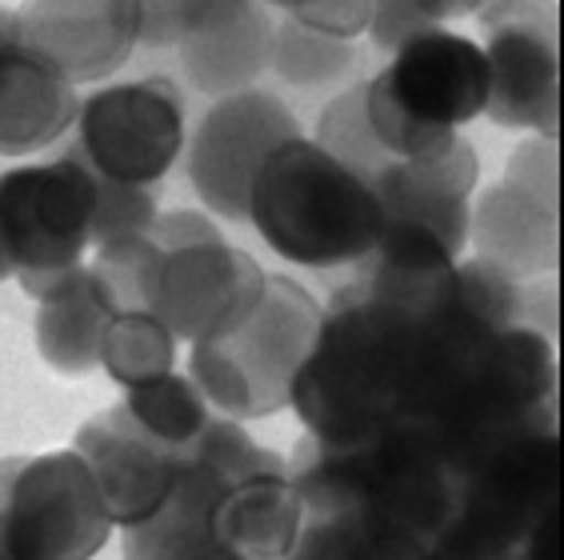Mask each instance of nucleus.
Here are the masks:
<instances>
[{
  "mask_svg": "<svg viewBox=\"0 0 564 560\" xmlns=\"http://www.w3.org/2000/svg\"><path fill=\"white\" fill-rule=\"evenodd\" d=\"M289 481L304 513L360 508L401 528L433 552L456 508V473L441 456L433 429L416 417H392L352 444H325L304 432Z\"/></svg>",
  "mask_w": 564,
  "mask_h": 560,
  "instance_id": "f257e3e1",
  "label": "nucleus"
},
{
  "mask_svg": "<svg viewBox=\"0 0 564 560\" xmlns=\"http://www.w3.org/2000/svg\"><path fill=\"white\" fill-rule=\"evenodd\" d=\"M249 225L281 260L325 272L357 265L377 245L384 213L369 181L301 132L261 164L249 193Z\"/></svg>",
  "mask_w": 564,
  "mask_h": 560,
  "instance_id": "f03ea898",
  "label": "nucleus"
},
{
  "mask_svg": "<svg viewBox=\"0 0 564 560\" xmlns=\"http://www.w3.org/2000/svg\"><path fill=\"white\" fill-rule=\"evenodd\" d=\"M489 61L480 41L453 29L413 36L389 53V65L365 80L372 132L392 161H416L448 149L468 120L485 117Z\"/></svg>",
  "mask_w": 564,
  "mask_h": 560,
  "instance_id": "7ed1b4c3",
  "label": "nucleus"
},
{
  "mask_svg": "<svg viewBox=\"0 0 564 560\" xmlns=\"http://www.w3.org/2000/svg\"><path fill=\"white\" fill-rule=\"evenodd\" d=\"M325 304L293 277L269 272L264 297L237 329L188 345V377L213 412L261 420L289 409V388L308 360Z\"/></svg>",
  "mask_w": 564,
  "mask_h": 560,
  "instance_id": "20e7f679",
  "label": "nucleus"
},
{
  "mask_svg": "<svg viewBox=\"0 0 564 560\" xmlns=\"http://www.w3.org/2000/svg\"><path fill=\"white\" fill-rule=\"evenodd\" d=\"M112 517L76 449L0 456V560H88Z\"/></svg>",
  "mask_w": 564,
  "mask_h": 560,
  "instance_id": "39448f33",
  "label": "nucleus"
},
{
  "mask_svg": "<svg viewBox=\"0 0 564 560\" xmlns=\"http://www.w3.org/2000/svg\"><path fill=\"white\" fill-rule=\"evenodd\" d=\"M480 53L489 61L485 117L500 129L556 137L561 21L556 0H480Z\"/></svg>",
  "mask_w": 564,
  "mask_h": 560,
  "instance_id": "423d86ee",
  "label": "nucleus"
},
{
  "mask_svg": "<svg viewBox=\"0 0 564 560\" xmlns=\"http://www.w3.org/2000/svg\"><path fill=\"white\" fill-rule=\"evenodd\" d=\"M556 508V432L512 444L460 476L456 508L433 552L445 557H505L544 528Z\"/></svg>",
  "mask_w": 564,
  "mask_h": 560,
  "instance_id": "0eeeda50",
  "label": "nucleus"
},
{
  "mask_svg": "<svg viewBox=\"0 0 564 560\" xmlns=\"http://www.w3.org/2000/svg\"><path fill=\"white\" fill-rule=\"evenodd\" d=\"M185 140V93L169 76L93 88L88 97H80L73 125V144L100 173L149 189L181 161Z\"/></svg>",
  "mask_w": 564,
  "mask_h": 560,
  "instance_id": "6e6552de",
  "label": "nucleus"
},
{
  "mask_svg": "<svg viewBox=\"0 0 564 560\" xmlns=\"http://www.w3.org/2000/svg\"><path fill=\"white\" fill-rule=\"evenodd\" d=\"M301 137V120L264 88H240L205 108L185 140V169L196 201L232 225H249L252 181L284 140Z\"/></svg>",
  "mask_w": 564,
  "mask_h": 560,
  "instance_id": "1a4fd4ad",
  "label": "nucleus"
},
{
  "mask_svg": "<svg viewBox=\"0 0 564 560\" xmlns=\"http://www.w3.org/2000/svg\"><path fill=\"white\" fill-rule=\"evenodd\" d=\"M0 237L17 269L76 265L93 248V161L68 144L56 161L0 173Z\"/></svg>",
  "mask_w": 564,
  "mask_h": 560,
  "instance_id": "9d476101",
  "label": "nucleus"
},
{
  "mask_svg": "<svg viewBox=\"0 0 564 560\" xmlns=\"http://www.w3.org/2000/svg\"><path fill=\"white\" fill-rule=\"evenodd\" d=\"M269 272L228 240L169 248L156 269L149 313H156L176 341H208L237 329L264 297Z\"/></svg>",
  "mask_w": 564,
  "mask_h": 560,
  "instance_id": "9b49d317",
  "label": "nucleus"
},
{
  "mask_svg": "<svg viewBox=\"0 0 564 560\" xmlns=\"http://www.w3.org/2000/svg\"><path fill=\"white\" fill-rule=\"evenodd\" d=\"M17 41L73 85H100L141 49V0H21Z\"/></svg>",
  "mask_w": 564,
  "mask_h": 560,
  "instance_id": "f8f14e48",
  "label": "nucleus"
},
{
  "mask_svg": "<svg viewBox=\"0 0 564 560\" xmlns=\"http://www.w3.org/2000/svg\"><path fill=\"white\" fill-rule=\"evenodd\" d=\"M73 449L85 456L117 528L152 517L181 469V453L144 432L124 409V400L85 420L73 437Z\"/></svg>",
  "mask_w": 564,
  "mask_h": 560,
  "instance_id": "ddd939ff",
  "label": "nucleus"
},
{
  "mask_svg": "<svg viewBox=\"0 0 564 560\" xmlns=\"http://www.w3.org/2000/svg\"><path fill=\"white\" fill-rule=\"evenodd\" d=\"M80 112V85L56 73L29 44L0 41V157L24 161L68 137Z\"/></svg>",
  "mask_w": 564,
  "mask_h": 560,
  "instance_id": "4468645a",
  "label": "nucleus"
},
{
  "mask_svg": "<svg viewBox=\"0 0 564 560\" xmlns=\"http://www.w3.org/2000/svg\"><path fill=\"white\" fill-rule=\"evenodd\" d=\"M468 248L517 280L556 272L561 260L556 201H544L500 176L477 196V205H468Z\"/></svg>",
  "mask_w": 564,
  "mask_h": 560,
  "instance_id": "2eb2a0df",
  "label": "nucleus"
},
{
  "mask_svg": "<svg viewBox=\"0 0 564 560\" xmlns=\"http://www.w3.org/2000/svg\"><path fill=\"white\" fill-rule=\"evenodd\" d=\"M360 289L416 316H441L456 304V257L421 225L384 220L377 245L357 260Z\"/></svg>",
  "mask_w": 564,
  "mask_h": 560,
  "instance_id": "dca6fc26",
  "label": "nucleus"
},
{
  "mask_svg": "<svg viewBox=\"0 0 564 560\" xmlns=\"http://www.w3.org/2000/svg\"><path fill=\"white\" fill-rule=\"evenodd\" d=\"M232 485L220 469L200 456L181 453V469L152 517L120 528V549L132 560H164V557H220L213 537V513L225 488Z\"/></svg>",
  "mask_w": 564,
  "mask_h": 560,
  "instance_id": "f3484780",
  "label": "nucleus"
},
{
  "mask_svg": "<svg viewBox=\"0 0 564 560\" xmlns=\"http://www.w3.org/2000/svg\"><path fill=\"white\" fill-rule=\"evenodd\" d=\"M301 520L304 505L289 473H261L225 488L213 513V537L220 557H293Z\"/></svg>",
  "mask_w": 564,
  "mask_h": 560,
  "instance_id": "a211bd4d",
  "label": "nucleus"
},
{
  "mask_svg": "<svg viewBox=\"0 0 564 560\" xmlns=\"http://www.w3.org/2000/svg\"><path fill=\"white\" fill-rule=\"evenodd\" d=\"M272 36H276V12L264 0H252L240 17H232L213 33L181 41L176 56L188 73V85L217 100L240 93V88H252L257 76L269 73Z\"/></svg>",
  "mask_w": 564,
  "mask_h": 560,
  "instance_id": "6ab92c4d",
  "label": "nucleus"
},
{
  "mask_svg": "<svg viewBox=\"0 0 564 560\" xmlns=\"http://www.w3.org/2000/svg\"><path fill=\"white\" fill-rule=\"evenodd\" d=\"M109 316L112 313L93 292V280H85L61 301L36 304V353L61 377H88L100 368V336L109 329Z\"/></svg>",
  "mask_w": 564,
  "mask_h": 560,
  "instance_id": "aec40b11",
  "label": "nucleus"
},
{
  "mask_svg": "<svg viewBox=\"0 0 564 560\" xmlns=\"http://www.w3.org/2000/svg\"><path fill=\"white\" fill-rule=\"evenodd\" d=\"M164 248L149 237V233H129V237H112L93 245L88 265V280L97 301L117 313H137L152 304V284H156V269H161Z\"/></svg>",
  "mask_w": 564,
  "mask_h": 560,
  "instance_id": "412c9836",
  "label": "nucleus"
},
{
  "mask_svg": "<svg viewBox=\"0 0 564 560\" xmlns=\"http://www.w3.org/2000/svg\"><path fill=\"white\" fill-rule=\"evenodd\" d=\"M360 44L345 36L316 33L308 24H296L289 17H276V36H272L269 73H276L293 88H328L340 85L345 76L360 68Z\"/></svg>",
  "mask_w": 564,
  "mask_h": 560,
  "instance_id": "4be33fe9",
  "label": "nucleus"
},
{
  "mask_svg": "<svg viewBox=\"0 0 564 560\" xmlns=\"http://www.w3.org/2000/svg\"><path fill=\"white\" fill-rule=\"evenodd\" d=\"M176 341L169 324L149 309L109 316V329L100 336V368L120 388L141 385L176 368Z\"/></svg>",
  "mask_w": 564,
  "mask_h": 560,
  "instance_id": "5701e85b",
  "label": "nucleus"
},
{
  "mask_svg": "<svg viewBox=\"0 0 564 560\" xmlns=\"http://www.w3.org/2000/svg\"><path fill=\"white\" fill-rule=\"evenodd\" d=\"M124 409L144 432H152L156 441L173 444L176 453L193 441L196 432L205 429L213 417V405L205 392L193 385L188 373H161V377L141 380V385L124 388Z\"/></svg>",
  "mask_w": 564,
  "mask_h": 560,
  "instance_id": "b1692460",
  "label": "nucleus"
},
{
  "mask_svg": "<svg viewBox=\"0 0 564 560\" xmlns=\"http://www.w3.org/2000/svg\"><path fill=\"white\" fill-rule=\"evenodd\" d=\"M313 140L333 161H340L345 169H352L360 181L369 184L392 164L389 149L372 132L369 108H365V80L348 85L345 93H337V97L328 100L321 120H316Z\"/></svg>",
  "mask_w": 564,
  "mask_h": 560,
  "instance_id": "393cba45",
  "label": "nucleus"
},
{
  "mask_svg": "<svg viewBox=\"0 0 564 560\" xmlns=\"http://www.w3.org/2000/svg\"><path fill=\"white\" fill-rule=\"evenodd\" d=\"M181 453L208 461L213 469H220L232 485H237V481H249V476H261V473H289V461H284L281 453L257 444L249 432H245V420L225 417V412H213L205 429L196 432Z\"/></svg>",
  "mask_w": 564,
  "mask_h": 560,
  "instance_id": "a878e982",
  "label": "nucleus"
},
{
  "mask_svg": "<svg viewBox=\"0 0 564 560\" xmlns=\"http://www.w3.org/2000/svg\"><path fill=\"white\" fill-rule=\"evenodd\" d=\"M521 284L524 280L509 277L485 257H460L456 260V304L485 329H509L521 324Z\"/></svg>",
  "mask_w": 564,
  "mask_h": 560,
  "instance_id": "bb28decb",
  "label": "nucleus"
},
{
  "mask_svg": "<svg viewBox=\"0 0 564 560\" xmlns=\"http://www.w3.org/2000/svg\"><path fill=\"white\" fill-rule=\"evenodd\" d=\"M156 220V196L149 184H124L93 164V245L129 233H149Z\"/></svg>",
  "mask_w": 564,
  "mask_h": 560,
  "instance_id": "cd10ccee",
  "label": "nucleus"
},
{
  "mask_svg": "<svg viewBox=\"0 0 564 560\" xmlns=\"http://www.w3.org/2000/svg\"><path fill=\"white\" fill-rule=\"evenodd\" d=\"M448 12L441 9V0H372L369 17V41L380 53H397L401 44H409L413 36L445 29Z\"/></svg>",
  "mask_w": 564,
  "mask_h": 560,
  "instance_id": "c85d7f7f",
  "label": "nucleus"
},
{
  "mask_svg": "<svg viewBox=\"0 0 564 560\" xmlns=\"http://www.w3.org/2000/svg\"><path fill=\"white\" fill-rule=\"evenodd\" d=\"M276 17H289L296 24H308L316 33L345 36V41H360L369 33L372 0H264Z\"/></svg>",
  "mask_w": 564,
  "mask_h": 560,
  "instance_id": "c756f323",
  "label": "nucleus"
},
{
  "mask_svg": "<svg viewBox=\"0 0 564 560\" xmlns=\"http://www.w3.org/2000/svg\"><path fill=\"white\" fill-rule=\"evenodd\" d=\"M556 137H541L532 132L529 140H521L512 149L509 164H505V181H517L529 193L544 196V201H556L561 196V181H556Z\"/></svg>",
  "mask_w": 564,
  "mask_h": 560,
  "instance_id": "7c9ffc66",
  "label": "nucleus"
},
{
  "mask_svg": "<svg viewBox=\"0 0 564 560\" xmlns=\"http://www.w3.org/2000/svg\"><path fill=\"white\" fill-rule=\"evenodd\" d=\"M149 237L169 252V248L225 240V233H220V225L205 208H169V213H156V220L149 225Z\"/></svg>",
  "mask_w": 564,
  "mask_h": 560,
  "instance_id": "2f4dec72",
  "label": "nucleus"
},
{
  "mask_svg": "<svg viewBox=\"0 0 564 560\" xmlns=\"http://www.w3.org/2000/svg\"><path fill=\"white\" fill-rule=\"evenodd\" d=\"M12 280L24 289V297L33 304L44 301H61L68 297L73 289H80L88 280V265L85 260H76V265H44V269H17Z\"/></svg>",
  "mask_w": 564,
  "mask_h": 560,
  "instance_id": "473e14b6",
  "label": "nucleus"
},
{
  "mask_svg": "<svg viewBox=\"0 0 564 560\" xmlns=\"http://www.w3.org/2000/svg\"><path fill=\"white\" fill-rule=\"evenodd\" d=\"M521 324L556 341V272H544V277L521 284Z\"/></svg>",
  "mask_w": 564,
  "mask_h": 560,
  "instance_id": "72a5a7b5",
  "label": "nucleus"
},
{
  "mask_svg": "<svg viewBox=\"0 0 564 560\" xmlns=\"http://www.w3.org/2000/svg\"><path fill=\"white\" fill-rule=\"evenodd\" d=\"M477 4H480V0H441V9L448 12V21H453V17H473V12H477Z\"/></svg>",
  "mask_w": 564,
  "mask_h": 560,
  "instance_id": "f704fd0d",
  "label": "nucleus"
},
{
  "mask_svg": "<svg viewBox=\"0 0 564 560\" xmlns=\"http://www.w3.org/2000/svg\"><path fill=\"white\" fill-rule=\"evenodd\" d=\"M17 36V12L0 4V41H12Z\"/></svg>",
  "mask_w": 564,
  "mask_h": 560,
  "instance_id": "c9c22d12",
  "label": "nucleus"
},
{
  "mask_svg": "<svg viewBox=\"0 0 564 560\" xmlns=\"http://www.w3.org/2000/svg\"><path fill=\"white\" fill-rule=\"evenodd\" d=\"M17 272V260H12V252H9V245H4V237H0V284Z\"/></svg>",
  "mask_w": 564,
  "mask_h": 560,
  "instance_id": "e433bc0d",
  "label": "nucleus"
}]
</instances>
